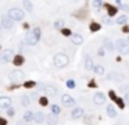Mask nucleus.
Wrapping results in <instances>:
<instances>
[{"instance_id": "1", "label": "nucleus", "mask_w": 129, "mask_h": 125, "mask_svg": "<svg viewBox=\"0 0 129 125\" xmlns=\"http://www.w3.org/2000/svg\"><path fill=\"white\" fill-rule=\"evenodd\" d=\"M39 39H40V29L39 28H35L33 31L26 34V43L29 46H35L39 42Z\"/></svg>"}, {"instance_id": "2", "label": "nucleus", "mask_w": 129, "mask_h": 125, "mask_svg": "<svg viewBox=\"0 0 129 125\" xmlns=\"http://www.w3.org/2000/svg\"><path fill=\"white\" fill-rule=\"evenodd\" d=\"M53 61H54V65H56L57 68H64V67L68 65L69 58L64 53H57L56 56H54V58H53Z\"/></svg>"}, {"instance_id": "3", "label": "nucleus", "mask_w": 129, "mask_h": 125, "mask_svg": "<svg viewBox=\"0 0 129 125\" xmlns=\"http://www.w3.org/2000/svg\"><path fill=\"white\" fill-rule=\"evenodd\" d=\"M7 17L11 20V21H21L22 18H24V11L17 7H13V9H10L9 14H7Z\"/></svg>"}, {"instance_id": "4", "label": "nucleus", "mask_w": 129, "mask_h": 125, "mask_svg": "<svg viewBox=\"0 0 129 125\" xmlns=\"http://www.w3.org/2000/svg\"><path fill=\"white\" fill-rule=\"evenodd\" d=\"M115 47L118 49V52L121 54H128L129 52V43L126 39H118L115 42Z\"/></svg>"}, {"instance_id": "5", "label": "nucleus", "mask_w": 129, "mask_h": 125, "mask_svg": "<svg viewBox=\"0 0 129 125\" xmlns=\"http://www.w3.org/2000/svg\"><path fill=\"white\" fill-rule=\"evenodd\" d=\"M13 57H14L13 50H11V49H6V50H3L1 54H0V63H1V64H7V63H10V61L13 60Z\"/></svg>"}, {"instance_id": "6", "label": "nucleus", "mask_w": 129, "mask_h": 125, "mask_svg": "<svg viewBox=\"0 0 129 125\" xmlns=\"http://www.w3.org/2000/svg\"><path fill=\"white\" fill-rule=\"evenodd\" d=\"M9 78H10V81L13 82V83H18V82L24 78V72H22L21 69H14V71L10 72Z\"/></svg>"}, {"instance_id": "7", "label": "nucleus", "mask_w": 129, "mask_h": 125, "mask_svg": "<svg viewBox=\"0 0 129 125\" xmlns=\"http://www.w3.org/2000/svg\"><path fill=\"white\" fill-rule=\"evenodd\" d=\"M39 89L42 92H44L46 95H49V96H56L57 95V89L56 88H53V86H50V85H39Z\"/></svg>"}, {"instance_id": "8", "label": "nucleus", "mask_w": 129, "mask_h": 125, "mask_svg": "<svg viewBox=\"0 0 129 125\" xmlns=\"http://www.w3.org/2000/svg\"><path fill=\"white\" fill-rule=\"evenodd\" d=\"M61 102H63V104H64L65 107H74L75 106V99L69 95H63Z\"/></svg>"}, {"instance_id": "9", "label": "nucleus", "mask_w": 129, "mask_h": 125, "mask_svg": "<svg viewBox=\"0 0 129 125\" xmlns=\"http://www.w3.org/2000/svg\"><path fill=\"white\" fill-rule=\"evenodd\" d=\"M93 102H95V104H97V106L104 104L106 103V95H104L103 92H97V93H95V96H93Z\"/></svg>"}, {"instance_id": "10", "label": "nucleus", "mask_w": 129, "mask_h": 125, "mask_svg": "<svg viewBox=\"0 0 129 125\" xmlns=\"http://www.w3.org/2000/svg\"><path fill=\"white\" fill-rule=\"evenodd\" d=\"M13 24H14V22L11 21L7 15H3V17H1V21H0V26H1V28L11 29V28H13Z\"/></svg>"}, {"instance_id": "11", "label": "nucleus", "mask_w": 129, "mask_h": 125, "mask_svg": "<svg viewBox=\"0 0 129 125\" xmlns=\"http://www.w3.org/2000/svg\"><path fill=\"white\" fill-rule=\"evenodd\" d=\"M11 107V99L7 96H0V108H7Z\"/></svg>"}, {"instance_id": "12", "label": "nucleus", "mask_w": 129, "mask_h": 125, "mask_svg": "<svg viewBox=\"0 0 129 125\" xmlns=\"http://www.w3.org/2000/svg\"><path fill=\"white\" fill-rule=\"evenodd\" d=\"M107 79H110V81H114V82H119L124 79V75L122 74H115V72H111L107 75Z\"/></svg>"}, {"instance_id": "13", "label": "nucleus", "mask_w": 129, "mask_h": 125, "mask_svg": "<svg viewBox=\"0 0 129 125\" xmlns=\"http://www.w3.org/2000/svg\"><path fill=\"white\" fill-rule=\"evenodd\" d=\"M71 115H72V118H82L83 117V108H81V107H75L72 110V113H71Z\"/></svg>"}, {"instance_id": "14", "label": "nucleus", "mask_w": 129, "mask_h": 125, "mask_svg": "<svg viewBox=\"0 0 129 125\" xmlns=\"http://www.w3.org/2000/svg\"><path fill=\"white\" fill-rule=\"evenodd\" d=\"M93 67H95V64H93L92 57L90 56H86V58H85V69H86V71H92Z\"/></svg>"}, {"instance_id": "15", "label": "nucleus", "mask_w": 129, "mask_h": 125, "mask_svg": "<svg viewBox=\"0 0 129 125\" xmlns=\"http://www.w3.org/2000/svg\"><path fill=\"white\" fill-rule=\"evenodd\" d=\"M33 121L36 122V124H42L43 121H44V114H43V111H38L33 114Z\"/></svg>"}, {"instance_id": "16", "label": "nucleus", "mask_w": 129, "mask_h": 125, "mask_svg": "<svg viewBox=\"0 0 129 125\" xmlns=\"http://www.w3.org/2000/svg\"><path fill=\"white\" fill-rule=\"evenodd\" d=\"M44 118H46V122H47V125H57V124H58V120H57V117H56V115H53L52 113H50L47 117H44Z\"/></svg>"}, {"instance_id": "17", "label": "nucleus", "mask_w": 129, "mask_h": 125, "mask_svg": "<svg viewBox=\"0 0 129 125\" xmlns=\"http://www.w3.org/2000/svg\"><path fill=\"white\" fill-rule=\"evenodd\" d=\"M107 115L111 117V118H115V117H117L115 107H114L112 104H108V106H107Z\"/></svg>"}, {"instance_id": "18", "label": "nucleus", "mask_w": 129, "mask_h": 125, "mask_svg": "<svg viewBox=\"0 0 129 125\" xmlns=\"http://www.w3.org/2000/svg\"><path fill=\"white\" fill-rule=\"evenodd\" d=\"M71 40L74 45H82L83 43V38L81 35H71Z\"/></svg>"}, {"instance_id": "19", "label": "nucleus", "mask_w": 129, "mask_h": 125, "mask_svg": "<svg viewBox=\"0 0 129 125\" xmlns=\"http://www.w3.org/2000/svg\"><path fill=\"white\" fill-rule=\"evenodd\" d=\"M13 61H14V65H22L24 61H25V58H24L21 54H17L15 57H13Z\"/></svg>"}, {"instance_id": "20", "label": "nucleus", "mask_w": 129, "mask_h": 125, "mask_svg": "<svg viewBox=\"0 0 129 125\" xmlns=\"http://www.w3.org/2000/svg\"><path fill=\"white\" fill-rule=\"evenodd\" d=\"M33 120V113L31 111V110H28V111H25L24 113V122H29V121H32Z\"/></svg>"}, {"instance_id": "21", "label": "nucleus", "mask_w": 129, "mask_h": 125, "mask_svg": "<svg viewBox=\"0 0 129 125\" xmlns=\"http://www.w3.org/2000/svg\"><path fill=\"white\" fill-rule=\"evenodd\" d=\"M106 7H107V10H108V15H110V17L115 15V14H117V11H118V9H117V7H114V6L106 4Z\"/></svg>"}, {"instance_id": "22", "label": "nucleus", "mask_w": 129, "mask_h": 125, "mask_svg": "<svg viewBox=\"0 0 129 125\" xmlns=\"http://www.w3.org/2000/svg\"><path fill=\"white\" fill-rule=\"evenodd\" d=\"M21 104L22 106H24V107H28V106H29L31 104V97L29 96H21Z\"/></svg>"}, {"instance_id": "23", "label": "nucleus", "mask_w": 129, "mask_h": 125, "mask_svg": "<svg viewBox=\"0 0 129 125\" xmlns=\"http://www.w3.org/2000/svg\"><path fill=\"white\" fill-rule=\"evenodd\" d=\"M117 24L118 25H126V22H128V17L126 15H121V17H118V20H117Z\"/></svg>"}, {"instance_id": "24", "label": "nucleus", "mask_w": 129, "mask_h": 125, "mask_svg": "<svg viewBox=\"0 0 129 125\" xmlns=\"http://www.w3.org/2000/svg\"><path fill=\"white\" fill-rule=\"evenodd\" d=\"M93 71H95L97 75H104V67L103 65H95V67H93Z\"/></svg>"}, {"instance_id": "25", "label": "nucleus", "mask_w": 129, "mask_h": 125, "mask_svg": "<svg viewBox=\"0 0 129 125\" xmlns=\"http://www.w3.org/2000/svg\"><path fill=\"white\" fill-rule=\"evenodd\" d=\"M22 6H24V9L26 10V11H32V1H29V0H24L22 1Z\"/></svg>"}, {"instance_id": "26", "label": "nucleus", "mask_w": 129, "mask_h": 125, "mask_svg": "<svg viewBox=\"0 0 129 125\" xmlns=\"http://www.w3.org/2000/svg\"><path fill=\"white\" fill-rule=\"evenodd\" d=\"M103 49H107L108 52H112V50H114V46H112V43L108 39H104V47Z\"/></svg>"}, {"instance_id": "27", "label": "nucleus", "mask_w": 129, "mask_h": 125, "mask_svg": "<svg viewBox=\"0 0 129 125\" xmlns=\"http://www.w3.org/2000/svg\"><path fill=\"white\" fill-rule=\"evenodd\" d=\"M61 113V108L57 106V104H53L52 106V114L53 115H57V114H60Z\"/></svg>"}, {"instance_id": "28", "label": "nucleus", "mask_w": 129, "mask_h": 125, "mask_svg": "<svg viewBox=\"0 0 129 125\" xmlns=\"http://www.w3.org/2000/svg\"><path fill=\"white\" fill-rule=\"evenodd\" d=\"M89 29L92 31V32H96V31L100 29V24H97V22H92L90 26H89Z\"/></svg>"}, {"instance_id": "29", "label": "nucleus", "mask_w": 129, "mask_h": 125, "mask_svg": "<svg viewBox=\"0 0 129 125\" xmlns=\"http://www.w3.org/2000/svg\"><path fill=\"white\" fill-rule=\"evenodd\" d=\"M95 120H96V118H95V117H93V115L85 117V122H86V124H87V125H93V124H95Z\"/></svg>"}, {"instance_id": "30", "label": "nucleus", "mask_w": 129, "mask_h": 125, "mask_svg": "<svg viewBox=\"0 0 129 125\" xmlns=\"http://www.w3.org/2000/svg\"><path fill=\"white\" fill-rule=\"evenodd\" d=\"M33 86H36V82H33V81H26L24 83V88H26V89H31V88H33Z\"/></svg>"}, {"instance_id": "31", "label": "nucleus", "mask_w": 129, "mask_h": 125, "mask_svg": "<svg viewBox=\"0 0 129 125\" xmlns=\"http://www.w3.org/2000/svg\"><path fill=\"white\" fill-rule=\"evenodd\" d=\"M75 86H76V83H75V81H74V79L67 81V88H68V89H74Z\"/></svg>"}, {"instance_id": "32", "label": "nucleus", "mask_w": 129, "mask_h": 125, "mask_svg": "<svg viewBox=\"0 0 129 125\" xmlns=\"http://www.w3.org/2000/svg\"><path fill=\"white\" fill-rule=\"evenodd\" d=\"M39 103H40V106H43V107H44V106H47V104H49L47 97H44V96H43V97H40V99H39Z\"/></svg>"}, {"instance_id": "33", "label": "nucleus", "mask_w": 129, "mask_h": 125, "mask_svg": "<svg viewBox=\"0 0 129 125\" xmlns=\"http://www.w3.org/2000/svg\"><path fill=\"white\" fill-rule=\"evenodd\" d=\"M63 25H64L63 21H56L54 22V28H56V29H63Z\"/></svg>"}, {"instance_id": "34", "label": "nucleus", "mask_w": 129, "mask_h": 125, "mask_svg": "<svg viewBox=\"0 0 129 125\" xmlns=\"http://www.w3.org/2000/svg\"><path fill=\"white\" fill-rule=\"evenodd\" d=\"M61 34L64 35V36H71V31H69L68 28H63V29H61Z\"/></svg>"}, {"instance_id": "35", "label": "nucleus", "mask_w": 129, "mask_h": 125, "mask_svg": "<svg viewBox=\"0 0 129 125\" xmlns=\"http://www.w3.org/2000/svg\"><path fill=\"white\" fill-rule=\"evenodd\" d=\"M108 96H110V97H111V99L114 100V102H117V99H118V97H117V95H115V92H114V91H110V92H108Z\"/></svg>"}, {"instance_id": "36", "label": "nucleus", "mask_w": 129, "mask_h": 125, "mask_svg": "<svg viewBox=\"0 0 129 125\" xmlns=\"http://www.w3.org/2000/svg\"><path fill=\"white\" fill-rule=\"evenodd\" d=\"M115 103L118 104V106H119V108H125V103H124V102H122V99H119V97H118Z\"/></svg>"}, {"instance_id": "37", "label": "nucleus", "mask_w": 129, "mask_h": 125, "mask_svg": "<svg viewBox=\"0 0 129 125\" xmlns=\"http://www.w3.org/2000/svg\"><path fill=\"white\" fill-rule=\"evenodd\" d=\"M7 114H9L10 117H13L14 114H15V108H13V107H9V108H7Z\"/></svg>"}, {"instance_id": "38", "label": "nucleus", "mask_w": 129, "mask_h": 125, "mask_svg": "<svg viewBox=\"0 0 129 125\" xmlns=\"http://www.w3.org/2000/svg\"><path fill=\"white\" fill-rule=\"evenodd\" d=\"M92 4L95 6L96 9H100V7H101V4H103V3H101V1H99V0H97V1H96V0H95V1L92 3Z\"/></svg>"}, {"instance_id": "39", "label": "nucleus", "mask_w": 129, "mask_h": 125, "mask_svg": "<svg viewBox=\"0 0 129 125\" xmlns=\"http://www.w3.org/2000/svg\"><path fill=\"white\" fill-rule=\"evenodd\" d=\"M0 125H7V120L3 118V117H0Z\"/></svg>"}, {"instance_id": "40", "label": "nucleus", "mask_w": 129, "mask_h": 125, "mask_svg": "<svg viewBox=\"0 0 129 125\" xmlns=\"http://www.w3.org/2000/svg\"><path fill=\"white\" fill-rule=\"evenodd\" d=\"M103 22L106 24V25H108V24H111V21H110V18H108V17H104V18H103Z\"/></svg>"}, {"instance_id": "41", "label": "nucleus", "mask_w": 129, "mask_h": 125, "mask_svg": "<svg viewBox=\"0 0 129 125\" xmlns=\"http://www.w3.org/2000/svg\"><path fill=\"white\" fill-rule=\"evenodd\" d=\"M97 54H99L100 57H103L104 56V49L101 47V49H99V52H97Z\"/></svg>"}, {"instance_id": "42", "label": "nucleus", "mask_w": 129, "mask_h": 125, "mask_svg": "<svg viewBox=\"0 0 129 125\" xmlns=\"http://www.w3.org/2000/svg\"><path fill=\"white\" fill-rule=\"evenodd\" d=\"M96 86V82H95V79H92L90 82H89V88H95Z\"/></svg>"}, {"instance_id": "43", "label": "nucleus", "mask_w": 129, "mask_h": 125, "mask_svg": "<svg viewBox=\"0 0 129 125\" xmlns=\"http://www.w3.org/2000/svg\"><path fill=\"white\" fill-rule=\"evenodd\" d=\"M121 91L124 92V93H128V86H126V85H124V86L121 88Z\"/></svg>"}, {"instance_id": "44", "label": "nucleus", "mask_w": 129, "mask_h": 125, "mask_svg": "<svg viewBox=\"0 0 129 125\" xmlns=\"http://www.w3.org/2000/svg\"><path fill=\"white\" fill-rule=\"evenodd\" d=\"M122 32H124V34H128V25H124V28H122Z\"/></svg>"}, {"instance_id": "45", "label": "nucleus", "mask_w": 129, "mask_h": 125, "mask_svg": "<svg viewBox=\"0 0 129 125\" xmlns=\"http://www.w3.org/2000/svg\"><path fill=\"white\" fill-rule=\"evenodd\" d=\"M124 99L125 100H129V95H128V93H125V97H124Z\"/></svg>"}, {"instance_id": "46", "label": "nucleus", "mask_w": 129, "mask_h": 125, "mask_svg": "<svg viewBox=\"0 0 129 125\" xmlns=\"http://www.w3.org/2000/svg\"><path fill=\"white\" fill-rule=\"evenodd\" d=\"M17 125H26V124H25V122H18Z\"/></svg>"}, {"instance_id": "47", "label": "nucleus", "mask_w": 129, "mask_h": 125, "mask_svg": "<svg viewBox=\"0 0 129 125\" xmlns=\"http://www.w3.org/2000/svg\"><path fill=\"white\" fill-rule=\"evenodd\" d=\"M0 34H1V26H0Z\"/></svg>"}, {"instance_id": "48", "label": "nucleus", "mask_w": 129, "mask_h": 125, "mask_svg": "<svg viewBox=\"0 0 129 125\" xmlns=\"http://www.w3.org/2000/svg\"><path fill=\"white\" fill-rule=\"evenodd\" d=\"M0 86H1V81H0Z\"/></svg>"}]
</instances>
